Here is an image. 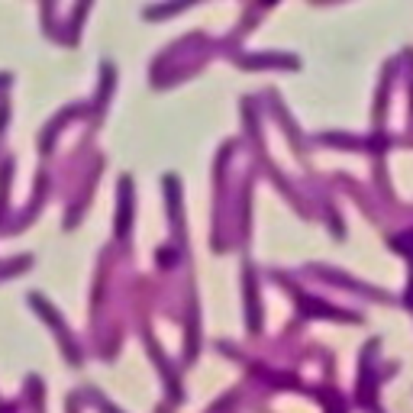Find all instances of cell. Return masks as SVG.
Returning <instances> with one entry per match:
<instances>
[]
</instances>
